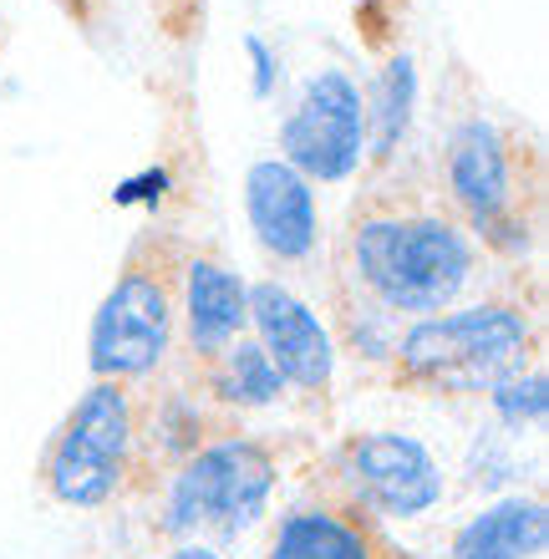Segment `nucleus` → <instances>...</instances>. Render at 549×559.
<instances>
[{
	"label": "nucleus",
	"mask_w": 549,
	"mask_h": 559,
	"mask_svg": "<svg viewBox=\"0 0 549 559\" xmlns=\"http://www.w3.org/2000/svg\"><path fill=\"white\" fill-rule=\"evenodd\" d=\"M474 270L478 245L438 183L382 168L346 209L331 280L392 321H428L458 306Z\"/></svg>",
	"instance_id": "obj_1"
},
{
	"label": "nucleus",
	"mask_w": 549,
	"mask_h": 559,
	"mask_svg": "<svg viewBox=\"0 0 549 559\" xmlns=\"http://www.w3.org/2000/svg\"><path fill=\"white\" fill-rule=\"evenodd\" d=\"M438 193L458 214L468 239L484 250L524 260L539 239V209H545V163L539 147L489 118V112H458L447 122L438 147Z\"/></svg>",
	"instance_id": "obj_2"
},
{
	"label": "nucleus",
	"mask_w": 549,
	"mask_h": 559,
	"mask_svg": "<svg viewBox=\"0 0 549 559\" xmlns=\"http://www.w3.org/2000/svg\"><path fill=\"white\" fill-rule=\"evenodd\" d=\"M539 352V316L520 295H484L474 306L413 321L392 346V386L422 397H484L524 371Z\"/></svg>",
	"instance_id": "obj_3"
},
{
	"label": "nucleus",
	"mask_w": 549,
	"mask_h": 559,
	"mask_svg": "<svg viewBox=\"0 0 549 559\" xmlns=\"http://www.w3.org/2000/svg\"><path fill=\"white\" fill-rule=\"evenodd\" d=\"M189 245L164 229H143L128 245L103 306L92 316L87 367L92 382H148L168 367L179 341V280Z\"/></svg>",
	"instance_id": "obj_4"
},
{
	"label": "nucleus",
	"mask_w": 549,
	"mask_h": 559,
	"mask_svg": "<svg viewBox=\"0 0 549 559\" xmlns=\"http://www.w3.org/2000/svg\"><path fill=\"white\" fill-rule=\"evenodd\" d=\"M138 417L143 397L128 382H92L67 407L57 432L46 438V453L36 463L46 499L61 509H107L128 493L138 463Z\"/></svg>",
	"instance_id": "obj_5"
},
{
	"label": "nucleus",
	"mask_w": 549,
	"mask_h": 559,
	"mask_svg": "<svg viewBox=\"0 0 549 559\" xmlns=\"http://www.w3.org/2000/svg\"><path fill=\"white\" fill-rule=\"evenodd\" d=\"M281 488V457L265 438L224 432L208 438L168 473L164 493V534L193 539V534H244L260 524Z\"/></svg>",
	"instance_id": "obj_6"
},
{
	"label": "nucleus",
	"mask_w": 549,
	"mask_h": 559,
	"mask_svg": "<svg viewBox=\"0 0 549 559\" xmlns=\"http://www.w3.org/2000/svg\"><path fill=\"white\" fill-rule=\"evenodd\" d=\"M331 493L357 503L361 514L422 519L447 493L438 457L407 432H357L331 453Z\"/></svg>",
	"instance_id": "obj_7"
},
{
	"label": "nucleus",
	"mask_w": 549,
	"mask_h": 559,
	"mask_svg": "<svg viewBox=\"0 0 549 559\" xmlns=\"http://www.w3.org/2000/svg\"><path fill=\"white\" fill-rule=\"evenodd\" d=\"M281 158L306 183H346L367 158V103L342 67L306 76L290 118L281 122Z\"/></svg>",
	"instance_id": "obj_8"
},
{
	"label": "nucleus",
	"mask_w": 549,
	"mask_h": 559,
	"mask_svg": "<svg viewBox=\"0 0 549 559\" xmlns=\"http://www.w3.org/2000/svg\"><path fill=\"white\" fill-rule=\"evenodd\" d=\"M250 325L254 346L270 356L285 386L306 397H326L336 382V341L331 325L300 300L281 280H254L250 285Z\"/></svg>",
	"instance_id": "obj_9"
},
{
	"label": "nucleus",
	"mask_w": 549,
	"mask_h": 559,
	"mask_svg": "<svg viewBox=\"0 0 549 559\" xmlns=\"http://www.w3.org/2000/svg\"><path fill=\"white\" fill-rule=\"evenodd\" d=\"M244 214L260 250L275 265H311L321 250V209L315 189L285 158H260L244 174Z\"/></svg>",
	"instance_id": "obj_10"
},
{
	"label": "nucleus",
	"mask_w": 549,
	"mask_h": 559,
	"mask_svg": "<svg viewBox=\"0 0 549 559\" xmlns=\"http://www.w3.org/2000/svg\"><path fill=\"white\" fill-rule=\"evenodd\" d=\"M179 325H183V346H189L193 367L208 361V356H219L250 325V285L224 265L219 254L189 250L183 254V280H179Z\"/></svg>",
	"instance_id": "obj_11"
},
{
	"label": "nucleus",
	"mask_w": 549,
	"mask_h": 559,
	"mask_svg": "<svg viewBox=\"0 0 549 559\" xmlns=\"http://www.w3.org/2000/svg\"><path fill=\"white\" fill-rule=\"evenodd\" d=\"M270 559H397V549L357 503H346L342 493H321L281 519Z\"/></svg>",
	"instance_id": "obj_12"
},
{
	"label": "nucleus",
	"mask_w": 549,
	"mask_h": 559,
	"mask_svg": "<svg viewBox=\"0 0 549 559\" xmlns=\"http://www.w3.org/2000/svg\"><path fill=\"white\" fill-rule=\"evenodd\" d=\"M549 545L545 499L509 493L453 534V559H539Z\"/></svg>",
	"instance_id": "obj_13"
},
{
	"label": "nucleus",
	"mask_w": 549,
	"mask_h": 559,
	"mask_svg": "<svg viewBox=\"0 0 549 559\" xmlns=\"http://www.w3.org/2000/svg\"><path fill=\"white\" fill-rule=\"evenodd\" d=\"M199 397L219 413H260V407H275L285 397V382L270 367V356L239 336L219 356L199 361Z\"/></svg>",
	"instance_id": "obj_14"
},
{
	"label": "nucleus",
	"mask_w": 549,
	"mask_h": 559,
	"mask_svg": "<svg viewBox=\"0 0 549 559\" xmlns=\"http://www.w3.org/2000/svg\"><path fill=\"white\" fill-rule=\"evenodd\" d=\"M367 103V147H371V168L382 174L392 168L407 143V128H413V103H417V72L413 57L402 51L382 67V76L371 82V92H361Z\"/></svg>",
	"instance_id": "obj_15"
},
{
	"label": "nucleus",
	"mask_w": 549,
	"mask_h": 559,
	"mask_svg": "<svg viewBox=\"0 0 549 559\" xmlns=\"http://www.w3.org/2000/svg\"><path fill=\"white\" fill-rule=\"evenodd\" d=\"M489 407L493 417L509 427V432H524V427H545L549 417V382L539 367H524L514 377H504L499 386H489Z\"/></svg>",
	"instance_id": "obj_16"
},
{
	"label": "nucleus",
	"mask_w": 549,
	"mask_h": 559,
	"mask_svg": "<svg viewBox=\"0 0 549 559\" xmlns=\"http://www.w3.org/2000/svg\"><path fill=\"white\" fill-rule=\"evenodd\" d=\"M168 559H219L208 545H199V539H183V545H174L168 549Z\"/></svg>",
	"instance_id": "obj_17"
},
{
	"label": "nucleus",
	"mask_w": 549,
	"mask_h": 559,
	"mask_svg": "<svg viewBox=\"0 0 549 559\" xmlns=\"http://www.w3.org/2000/svg\"><path fill=\"white\" fill-rule=\"evenodd\" d=\"M0 46H5V21H0Z\"/></svg>",
	"instance_id": "obj_18"
}]
</instances>
